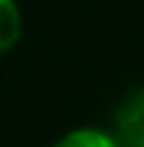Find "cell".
<instances>
[{
    "instance_id": "obj_1",
    "label": "cell",
    "mask_w": 144,
    "mask_h": 147,
    "mask_svg": "<svg viewBox=\"0 0 144 147\" xmlns=\"http://www.w3.org/2000/svg\"><path fill=\"white\" fill-rule=\"evenodd\" d=\"M113 136L119 147H144V85L119 102L113 116Z\"/></svg>"
},
{
    "instance_id": "obj_2",
    "label": "cell",
    "mask_w": 144,
    "mask_h": 147,
    "mask_svg": "<svg viewBox=\"0 0 144 147\" xmlns=\"http://www.w3.org/2000/svg\"><path fill=\"white\" fill-rule=\"evenodd\" d=\"M51 147H119L116 136L105 127H93V125H82V127L65 130Z\"/></svg>"
},
{
    "instance_id": "obj_3",
    "label": "cell",
    "mask_w": 144,
    "mask_h": 147,
    "mask_svg": "<svg viewBox=\"0 0 144 147\" xmlns=\"http://www.w3.org/2000/svg\"><path fill=\"white\" fill-rule=\"evenodd\" d=\"M23 40V11L17 0H0V57L17 48Z\"/></svg>"
}]
</instances>
